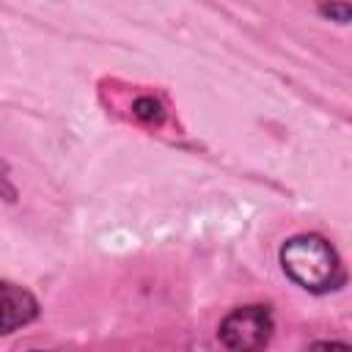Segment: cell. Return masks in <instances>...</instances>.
<instances>
[{
  "instance_id": "cell-1",
  "label": "cell",
  "mask_w": 352,
  "mask_h": 352,
  "mask_svg": "<svg viewBox=\"0 0 352 352\" xmlns=\"http://www.w3.org/2000/svg\"><path fill=\"white\" fill-rule=\"evenodd\" d=\"M283 272L308 292H330L344 280L333 245L319 234H297L280 248Z\"/></svg>"
},
{
  "instance_id": "cell-2",
  "label": "cell",
  "mask_w": 352,
  "mask_h": 352,
  "mask_svg": "<svg viewBox=\"0 0 352 352\" xmlns=\"http://www.w3.org/2000/svg\"><path fill=\"white\" fill-rule=\"evenodd\" d=\"M220 341L231 352H261L272 338V314L267 305L234 308L220 322Z\"/></svg>"
},
{
  "instance_id": "cell-3",
  "label": "cell",
  "mask_w": 352,
  "mask_h": 352,
  "mask_svg": "<svg viewBox=\"0 0 352 352\" xmlns=\"http://www.w3.org/2000/svg\"><path fill=\"white\" fill-rule=\"evenodd\" d=\"M38 316L36 297L8 280H0V336L14 333Z\"/></svg>"
},
{
  "instance_id": "cell-4",
  "label": "cell",
  "mask_w": 352,
  "mask_h": 352,
  "mask_svg": "<svg viewBox=\"0 0 352 352\" xmlns=\"http://www.w3.org/2000/svg\"><path fill=\"white\" fill-rule=\"evenodd\" d=\"M135 116H140V118H146V121H160V118H162V110H160V104H157L154 99H140V102L135 104Z\"/></svg>"
},
{
  "instance_id": "cell-5",
  "label": "cell",
  "mask_w": 352,
  "mask_h": 352,
  "mask_svg": "<svg viewBox=\"0 0 352 352\" xmlns=\"http://www.w3.org/2000/svg\"><path fill=\"white\" fill-rule=\"evenodd\" d=\"M324 16H336L338 22H349V14H352V6L349 3H341V6H322L319 8Z\"/></svg>"
},
{
  "instance_id": "cell-6",
  "label": "cell",
  "mask_w": 352,
  "mask_h": 352,
  "mask_svg": "<svg viewBox=\"0 0 352 352\" xmlns=\"http://www.w3.org/2000/svg\"><path fill=\"white\" fill-rule=\"evenodd\" d=\"M308 352H349V346L341 341H316V344H311Z\"/></svg>"
},
{
  "instance_id": "cell-7",
  "label": "cell",
  "mask_w": 352,
  "mask_h": 352,
  "mask_svg": "<svg viewBox=\"0 0 352 352\" xmlns=\"http://www.w3.org/2000/svg\"><path fill=\"white\" fill-rule=\"evenodd\" d=\"M33 352H44V349H33Z\"/></svg>"
}]
</instances>
